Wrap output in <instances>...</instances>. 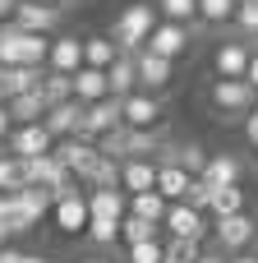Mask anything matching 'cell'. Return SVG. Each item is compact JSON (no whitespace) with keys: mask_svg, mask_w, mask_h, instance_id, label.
<instances>
[{"mask_svg":"<svg viewBox=\"0 0 258 263\" xmlns=\"http://www.w3.org/2000/svg\"><path fill=\"white\" fill-rule=\"evenodd\" d=\"M203 180L212 190H226V185H245V162L235 153H212L208 166H203Z\"/></svg>","mask_w":258,"mask_h":263,"instance_id":"cell-19","label":"cell"},{"mask_svg":"<svg viewBox=\"0 0 258 263\" xmlns=\"http://www.w3.org/2000/svg\"><path fill=\"white\" fill-rule=\"evenodd\" d=\"M14 134V116H9V106L0 102V148H5V139Z\"/></svg>","mask_w":258,"mask_h":263,"instance_id":"cell-41","label":"cell"},{"mask_svg":"<svg viewBox=\"0 0 258 263\" xmlns=\"http://www.w3.org/2000/svg\"><path fill=\"white\" fill-rule=\"evenodd\" d=\"M55 157L65 162V171L74 176V180H92V171H97V162H102V148L92 143V139H60L55 143Z\"/></svg>","mask_w":258,"mask_h":263,"instance_id":"cell-9","label":"cell"},{"mask_svg":"<svg viewBox=\"0 0 258 263\" xmlns=\"http://www.w3.org/2000/svg\"><path fill=\"white\" fill-rule=\"evenodd\" d=\"M55 134L37 120V125H14V134L5 139V153H14L18 162H28V157H46V153H55Z\"/></svg>","mask_w":258,"mask_h":263,"instance_id":"cell-8","label":"cell"},{"mask_svg":"<svg viewBox=\"0 0 258 263\" xmlns=\"http://www.w3.org/2000/svg\"><path fill=\"white\" fill-rule=\"evenodd\" d=\"M5 106H9V116H14V125H37V120H46V111H51V102H46L42 88L23 92V97H14V102H5Z\"/></svg>","mask_w":258,"mask_h":263,"instance_id":"cell-24","label":"cell"},{"mask_svg":"<svg viewBox=\"0 0 258 263\" xmlns=\"http://www.w3.org/2000/svg\"><path fill=\"white\" fill-rule=\"evenodd\" d=\"M120 55H125V51L115 46L111 32H92V37H83V65H92V69H111Z\"/></svg>","mask_w":258,"mask_h":263,"instance_id":"cell-22","label":"cell"},{"mask_svg":"<svg viewBox=\"0 0 258 263\" xmlns=\"http://www.w3.org/2000/svg\"><path fill=\"white\" fill-rule=\"evenodd\" d=\"M120 190L125 194L157 190V157H129V162H120Z\"/></svg>","mask_w":258,"mask_h":263,"instance_id":"cell-17","label":"cell"},{"mask_svg":"<svg viewBox=\"0 0 258 263\" xmlns=\"http://www.w3.org/2000/svg\"><path fill=\"white\" fill-rule=\"evenodd\" d=\"M231 28H235L249 46H258V0H235V18H231Z\"/></svg>","mask_w":258,"mask_h":263,"instance_id":"cell-31","label":"cell"},{"mask_svg":"<svg viewBox=\"0 0 258 263\" xmlns=\"http://www.w3.org/2000/svg\"><path fill=\"white\" fill-rule=\"evenodd\" d=\"M231 263H258V250H240V254H231Z\"/></svg>","mask_w":258,"mask_h":263,"instance_id":"cell-45","label":"cell"},{"mask_svg":"<svg viewBox=\"0 0 258 263\" xmlns=\"http://www.w3.org/2000/svg\"><path fill=\"white\" fill-rule=\"evenodd\" d=\"M23 185H28V180H23V162L0 148V194H18Z\"/></svg>","mask_w":258,"mask_h":263,"instance_id":"cell-34","label":"cell"},{"mask_svg":"<svg viewBox=\"0 0 258 263\" xmlns=\"http://www.w3.org/2000/svg\"><path fill=\"white\" fill-rule=\"evenodd\" d=\"M212 250L222 254H240V250H254L258 245V222L249 213H231V217H217L212 222V236H208Z\"/></svg>","mask_w":258,"mask_h":263,"instance_id":"cell-3","label":"cell"},{"mask_svg":"<svg viewBox=\"0 0 258 263\" xmlns=\"http://www.w3.org/2000/svg\"><path fill=\"white\" fill-rule=\"evenodd\" d=\"M189 185H194V176H189L180 162H157V194H162L166 203H180V199L189 194Z\"/></svg>","mask_w":258,"mask_h":263,"instance_id":"cell-21","label":"cell"},{"mask_svg":"<svg viewBox=\"0 0 258 263\" xmlns=\"http://www.w3.org/2000/svg\"><path fill=\"white\" fill-rule=\"evenodd\" d=\"M46 55H51V37L23 32L14 18L0 23V65H32V69H46Z\"/></svg>","mask_w":258,"mask_h":263,"instance_id":"cell-2","label":"cell"},{"mask_svg":"<svg viewBox=\"0 0 258 263\" xmlns=\"http://www.w3.org/2000/svg\"><path fill=\"white\" fill-rule=\"evenodd\" d=\"M23 180H28V185H42V190H51V194L78 185V180L65 171V162H60L55 153H46V157H28V162H23Z\"/></svg>","mask_w":258,"mask_h":263,"instance_id":"cell-12","label":"cell"},{"mask_svg":"<svg viewBox=\"0 0 258 263\" xmlns=\"http://www.w3.org/2000/svg\"><path fill=\"white\" fill-rule=\"evenodd\" d=\"M254 111H258V97H254Z\"/></svg>","mask_w":258,"mask_h":263,"instance_id":"cell-50","label":"cell"},{"mask_svg":"<svg viewBox=\"0 0 258 263\" xmlns=\"http://www.w3.org/2000/svg\"><path fill=\"white\" fill-rule=\"evenodd\" d=\"M106 83H111V97L138 92V65H134V55H120V60L106 69Z\"/></svg>","mask_w":258,"mask_h":263,"instance_id":"cell-27","label":"cell"},{"mask_svg":"<svg viewBox=\"0 0 258 263\" xmlns=\"http://www.w3.org/2000/svg\"><path fill=\"white\" fill-rule=\"evenodd\" d=\"M88 213H92V217H115V222H120V217L129 213V194H125L120 185H115V190H88Z\"/></svg>","mask_w":258,"mask_h":263,"instance_id":"cell-25","label":"cell"},{"mask_svg":"<svg viewBox=\"0 0 258 263\" xmlns=\"http://www.w3.org/2000/svg\"><path fill=\"white\" fill-rule=\"evenodd\" d=\"M185 203H194L199 213H208V203H212V185H208L203 176H194V185H189V194H185Z\"/></svg>","mask_w":258,"mask_h":263,"instance_id":"cell-38","label":"cell"},{"mask_svg":"<svg viewBox=\"0 0 258 263\" xmlns=\"http://www.w3.org/2000/svg\"><path fill=\"white\" fill-rule=\"evenodd\" d=\"M42 92H46L51 106H55V102H69V97H74V74H55V69H46V74H42Z\"/></svg>","mask_w":258,"mask_h":263,"instance_id":"cell-35","label":"cell"},{"mask_svg":"<svg viewBox=\"0 0 258 263\" xmlns=\"http://www.w3.org/2000/svg\"><path fill=\"white\" fill-rule=\"evenodd\" d=\"M115 185H120V162L115 157H102L97 171H92V180H88V190H115Z\"/></svg>","mask_w":258,"mask_h":263,"instance_id":"cell-37","label":"cell"},{"mask_svg":"<svg viewBox=\"0 0 258 263\" xmlns=\"http://www.w3.org/2000/svg\"><path fill=\"white\" fill-rule=\"evenodd\" d=\"M166 199L157 194V190H148V194H129V213L134 217H143V222H166Z\"/></svg>","mask_w":258,"mask_h":263,"instance_id":"cell-30","label":"cell"},{"mask_svg":"<svg viewBox=\"0 0 258 263\" xmlns=\"http://www.w3.org/2000/svg\"><path fill=\"white\" fill-rule=\"evenodd\" d=\"M51 222H55L60 236H88V222H92V213H88V194H83L78 185L60 190V194H55V208H51Z\"/></svg>","mask_w":258,"mask_h":263,"instance_id":"cell-5","label":"cell"},{"mask_svg":"<svg viewBox=\"0 0 258 263\" xmlns=\"http://www.w3.org/2000/svg\"><path fill=\"white\" fill-rule=\"evenodd\" d=\"M245 139H249V143H258V111H249V116H245Z\"/></svg>","mask_w":258,"mask_h":263,"instance_id":"cell-44","label":"cell"},{"mask_svg":"<svg viewBox=\"0 0 258 263\" xmlns=\"http://www.w3.org/2000/svg\"><path fill=\"white\" fill-rule=\"evenodd\" d=\"M138 240H166V231H162V222H143V217L125 213L120 217V245H138Z\"/></svg>","mask_w":258,"mask_h":263,"instance_id":"cell-28","label":"cell"},{"mask_svg":"<svg viewBox=\"0 0 258 263\" xmlns=\"http://www.w3.org/2000/svg\"><path fill=\"white\" fill-rule=\"evenodd\" d=\"M42 74L46 69H32V65H0V102H14V97L42 88Z\"/></svg>","mask_w":258,"mask_h":263,"instance_id":"cell-18","label":"cell"},{"mask_svg":"<svg viewBox=\"0 0 258 263\" xmlns=\"http://www.w3.org/2000/svg\"><path fill=\"white\" fill-rule=\"evenodd\" d=\"M78 263H115L111 254H88V259H78Z\"/></svg>","mask_w":258,"mask_h":263,"instance_id":"cell-47","label":"cell"},{"mask_svg":"<svg viewBox=\"0 0 258 263\" xmlns=\"http://www.w3.org/2000/svg\"><path fill=\"white\" fill-rule=\"evenodd\" d=\"M231 18H235V0H199L194 32H203V28H231Z\"/></svg>","mask_w":258,"mask_h":263,"instance_id":"cell-29","label":"cell"},{"mask_svg":"<svg viewBox=\"0 0 258 263\" xmlns=\"http://www.w3.org/2000/svg\"><path fill=\"white\" fill-rule=\"evenodd\" d=\"M166 254H175V259L194 263L199 254H203V245H199V240H175V236H166Z\"/></svg>","mask_w":258,"mask_h":263,"instance_id":"cell-39","label":"cell"},{"mask_svg":"<svg viewBox=\"0 0 258 263\" xmlns=\"http://www.w3.org/2000/svg\"><path fill=\"white\" fill-rule=\"evenodd\" d=\"M157 5V14L166 18V23H199V0H152Z\"/></svg>","mask_w":258,"mask_h":263,"instance_id":"cell-33","label":"cell"},{"mask_svg":"<svg viewBox=\"0 0 258 263\" xmlns=\"http://www.w3.org/2000/svg\"><path fill=\"white\" fill-rule=\"evenodd\" d=\"M254 97L258 92L245 83V79H212V88H208L212 111L226 116V120H245V116L254 111Z\"/></svg>","mask_w":258,"mask_h":263,"instance_id":"cell-4","label":"cell"},{"mask_svg":"<svg viewBox=\"0 0 258 263\" xmlns=\"http://www.w3.org/2000/svg\"><path fill=\"white\" fill-rule=\"evenodd\" d=\"M32 5H65V0H32Z\"/></svg>","mask_w":258,"mask_h":263,"instance_id":"cell-48","label":"cell"},{"mask_svg":"<svg viewBox=\"0 0 258 263\" xmlns=\"http://www.w3.org/2000/svg\"><path fill=\"white\" fill-rule=\"evenodd\" d=\"M125 125V106H120V97H106V102H92V106H83V125H78V134L74 139H102V134H111V129H120Z\"/></svg>","mask_w":258,"mask_h":263,"instance_id":"cell-10","label":"cell"},{"mask_svg":"<svg viewBox=\"0 0 258 263\" xmlns=\"http://www.w3.org/2000/svg\"><path fill=\"white\" fill-rule=\"evenodd\" d=\"M189 42H194V28L189 23H157L152 28V37H148V46L143 51H157V55H166V60H180L185 51H189Z\"/></svg>","mask_w":258,"mask_h":263,"instance_id":"cell-14","label":"cell"},{"mask_svg":"<svg viewBox=\"0 0 258 263\" xmlns=\"http://www.w3.org/2000/svg\"><path fill=\"white\" fill-rule=\"evenodd\" d=\"M88 240H92L102 254L115 250V245H120V222H115V217H92V222H88Z\"/></svg>","mask_w":258,"mask_h":263,"instance_id":"cell-32","label":"cell"},{"mask_svg":"<svg viewBox=\"0 0 258 263\" xmlns=\"http://www.w3.org/2000/svg\"><path fill=\"white\" fill-rule=\"evenodd\" d=\"M231 213H249V194L245 185H226V190H212V203H208V217H231Z\"/></svg>","mask_w":258,"mask_h":263,"instance_id":"cell-26","label":"cell"},{"mask_svg":"<svg viewBox=\"0 0 258 263\" xmlns=\"http://www.w3.org/2000/svg\"><path fill=\"white\" fill-rule=\"evenodd\" d=\"M55 139H74L78 134V125H83V102L78 97H69V102H55L51 111H46V120H42Z\"/></svg>","mask_w":258,"mask_h":263,"instance_id":"cell-20","label":"cell"},{"mask_svg":"<svg viewBox=\"0 0 258 263\" xmlns=\"http://www.w3.org/2000/svg\"><path fill=\"white\" fill-rule=\"evenodd\" d=\"M166 259V240H138L125 245V263H162Z\"/></svg>","mask_w":258,"mask_h":263,"instance_id":"cell-36","label":"cell"},{"mask_svg":"<svg viewBox=\"0 0 258 263\" xmlns=\"http://www.w3.org/2000/svg\"><path fill=\"white\" fill-rule=\"evenodd\" d=\"M245 83L258 92V46H254V55H249V69H245Z\"/></svg>","mask_w":258,"mask_h":263,"instance_id":"cell-43","label":"cell"},{"mask_svg":"<svg viewBox=\"0 0 258 263\" xmlns=\"http://www.w3.org/2000/svg\"><path fill=\"white\" fill-rule=\"evenodd\" d=\"M0 263H51L46 254H37V250H18V245H5L0 250Z\"/></svg>","mask_w":258,"mask_h":263,"instance_id":"cell-40","label":"cell"},{"mask_svg":"<svg viewBox=\"0 0 258 263\" xmlns=\"http://www.w3.org/2000/svg\"><path fill=\"white\" fill-rule=\"evenodd\" d=\"M194 263H231V254H222V250H212V245H203V254Z\"/></svg>","mask_w":258,"mask_h":263,"instance_id":"cell-42","label":"cell"},{"mask_svg":"<svg viewBox=\"0 0 258 263\" xmlns=\"http://www.w3.org/2000/svg\"><path fill=\"white\" fill-rule=\"evenodd\" d=\"M157 23H162L157 5H148V0H129V5L111 18V37H115V46H120L125 55H138V51L148 46V37H152Z\"/></svg>","mask_w":258,"mask_h":263,"instance_id":"cell-1","label":"cell"},{"mask_svg":"<svg viewBox=\"0 0 258 263\" xmlns=\"http://www.w3.org/2000/svg\"><path fill=\"white\" fill-rule=\"evenodd\" d=\"M162 231H166V236H175V240H199V245H208V236H212V217L180 199V203H171V208H166Z\"/></svg>","mask_w":258,"mask_h":263,"instance_id":"cell-6","label":"cell"},{"mask_svg":"<svg viewBox=\"0 0 258 263\" xmlns=\"http://www.w3.org/2000/svg\"><path fill=\"white\" fill-rule=\"evenodd\" d=\"M46 69H55V74H78V69H83V37H78V32H55V37H51Z\"/></svg>","mask_w":258,"mask_h":263,"instance_id":"cell-15","label":"cell"},{"mask_svg":"<svg viewBox=\"0 0 258 263\" xmlns=\"http://www.w3.org/2000/svg\"><path fill=\"white\" fill-rule=\"evenodd\" d=\"M162 263H185V259H175V254H166V259H162Z\"/></svg>","mask_w":258,"mask_h":263,"instance_id":"cell-49","label":"cell"},{"mask_svg":"<svg viewBox=\"0 0 258 263\" xmlns=\"http://www.w3.org/2000/svg\"><path fill=\"white\" fill-rule=\"evenodd\" d=\"M254 153H258V143H254Z\"/></svg>","mask_w":258,"mask_h":263,"instance_id":"cell-51","label":"cell"},{"mask_svg":"<svg viewBox=\"0 0 258 263\" xmlns=\"http://www.w3.org/2000/svg\"><path fill=\"white\" fill-rule=\"evenodd\" d=\"M14 5H18V0H0V23H9V18H14Z\"/></svg>","mask_w":258,"mask_h":263,"instance_id":"cell-46","label":"cell"},{"mask_svg":"<svg viewBox=\"0 0 258 263\" xmlns=\"http://www.w3.org/2000/svg\"><path fill=\"white\" fill-rule=\"evenodd\" d=\"M134 65H138V88H143V92H162V88L175 79V60H166V55H157V51H138Z\"/></svg>","mask_w":258,"mask_h":263,"instance_id":"cell-16","label":"cell"},{"mask_svg":"<svg viewBox=\"0 0 258 263\" xmlns=\"http://www.w3.org/2000/svg\"><path fill=\"white\" fill-rule=\"evenodd\" d=\"M14 23H18L23 32L55 37L60 23H65V5H32V0H18V5H14Z\"/></svg>","mask_w":258,"mask_h":263,"instance_id":"cell-11","label":"cell"},{"mask_svg":"<svg viewBox=\"0 0 258 263\" xmlns=\"http://www.w3.org/2000/svg\"><path fill=\"white\" fill-rule=\"evenodd\" d=\"M249 55H254V46L245 42V37H226L217 51H212V79H245V69H249Z\"/></svg>","mask_w":258,"mask_h":263,"instance_id":"cell-13","label":"cell"},{"mask_svg":"<svg viewBox=\"0 0 258 263\" xmlns=\"http://www.w3.org/2000/svg\"><path fill=\"white\" fill-rule=\"evenodd\" d=\"M74 97H78L83 106H92V102H106V97H111L106 69H92V65H83V69L74 74Z\"/></svg>","mask_w":258,"mask_h":263,"instance_id":"cell-23","label":"cell"},{"mask_svg":"<svg viewBox=\"0 0 258 263\" xmlns=\"http://www.w3.org/2000/svg\"><path fill=\"white\" fill-rule=\"evenodd\" d=\"M120 106H125V125L129 129H162V120H166V102H162V92H129V97H120Z\"/></svg>","mask_w":258,"mask_h":263,"instance_id":"cell-7","label":"cell"}]
</instances>
